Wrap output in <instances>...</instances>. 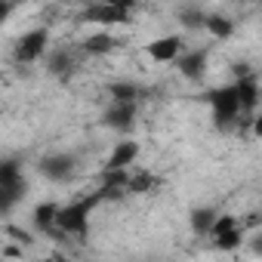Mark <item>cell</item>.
Masks as SVG:
<instances>
[{
    "instance_id": "3957f363",
    "label": "cell",
    "mask_w": 262,
    "mask_h": 262,
    "mask_svg": "<svg viewBox=\"0 0 262 262\" xmlns=\"http://www.w3.org/2000/svg\"><path fill=\"white\" fill-rule=\"evenodd\" d=\"M129 13H133V4H123V0H105V4L86 7L83 19L96 22V25H123V22H129Z\"/></svg>"
},
{
    "instance_id": "8fae6325",
    "label": "cell",
    "mask_w": 262,
    "mask_h": 262,
    "mask_svg": "<svg viewBox=\"0 0 262 262\" xmlns=\"http://www.w3.org/2000/svg\"><path fill=\"white\" fill-rule=\"evenodd\" d=\"M136 120V105H111L105 111V123L114 129H129Z\"/></svg>"
},
{
    "instance_id": "277c9868",
    "label": "cell",
    "mask_w": 262,
    "mask_h": 262,
    "mask_svg": "<svg viewBox=\"0 0 262 262\" xmlns=\"http://www.w3.org/2000/svg\"><path fill=\"white\" fill-rule=\"evenodd\" d=\"M210 108H213V117H216L219 126H231L241 117V105H237V96H234V83L213 90L210 93Z\"/></svg>"
},
{
    "instance_id": "6da1fadb",
    "label": "cell",
    "mask_w": 262,
    "mask_h": 262,
    "mask_svg": "<svg viewBox=\"0 0 262 262\" xmlns=\"http://www.w3.org/2000/svg\"><path fill=\"white\" fill-rule=\"evenodd\" d=\"M99 207V198L90 194V198H80V201H68V204H59L56 210V234H71V237H83L86 228H90V216L93 210Z\"/></svg>"
},
{
    "instance_id": "cb8c5ba5",
    "label": "cell",
    "mask_w": 262,
    "mask_h": 262,
    "mask_svg": "<svg viewBox=\"0 0 262 262\" xmlns=\"http://www.w3.org/2000/svg\"><path fill=\"white\" fill-rule=\"evenodd\" d=\"M50 262H71L68 256H62V253H56V256H50Z\"/></svg>"
},
{
    "instance_id": "2e32d148",
    "label": "cell",
    "mask_w": 262,
    "mask_h": 262,
    "mask_svg": "<svg viewBox=\"0 0 262 262\" xmlns=\"http://www.w3.org/2000/svg\"><path fill=\"white\" fill-rule=\"evenodd\" d=\"M117 47V40L108 34V31H99V34H90L86 37V43H83V50L86 53H93V56H102V53H111Z\"/></svg>"
},
{
    "instance_id": "5bb4252c",
    "label": "cell",
    "mask_w": 262,
    "mask_h": 262,
    "mask_svg": "<svg viewBox=\"0 0 262 262\" xmlns=\"http://www.w3.org/2000/svg\"><path fill=\"white\" fill-rule=\"evenodd\" d=\"M216 216H219V210H216V207H194V210H191V216H188L191 231H194V234H210V225L216 222Z\"/></svg>"
},
{
    "instance_id": "9c48e42d",
    "label": "cell",
    "mask_w": 262,
    "mask_h": 262,
    "mask_svg": "<svg viewBox=\"0 0 262 262\" xmlns=\"http://www.w3.org/2000/svg\"><path fill=\"white\" fill-rule=\"evenodd\" d=\"M176 62H179V71H182L185 77H191V80L204 77V71H207V53H204V50H194V53H182Z\"/></svg>"
},
{
    "instance_id": "4fadbf2b",
    "label": "cell",
    "mask_w": 262,
    "mask_h": 262,
    "mask_svg": "<svg viewBox=\"0 0 262 262\" xmlns=\"http://www.w3.org/2000/svg\"><path fill=\"white\" fill-rule=\"evenodd\" d=\"M155 173L151 170H129V179H126V188L123 191H129V194H148L151 188H155Z\"/></svg>"
},
{
    "instance_id": "ba28073f",
    "label": "cell",
    "mask_w": 262,
    "mask_h": 262,
    "mask_svg": "<svg viewBox=\"0 0 262 262\" xmlns=\"http://www.w3.org/2000/svg\"><path fill=\"white\" fill-rule=\"evenodd\" d=\"M234 96H237L241 111H253V108H256V102H259V86H256V77L244 74V77L234 83Z\"/></svg>"
},
{
    "instance_id": "52a82bcc",
    "label": "cell",
    "mask_w": 262,
    "mask_h": 262,
    "mask_svg": "<svg viewBox=\"0 0 262 262\" xmlns=\"http://www.w3.org/2000/svg\"><path fill=\"white\" fill-rule=\"evenodd\" d=\"M136 158H139V142H133V139H123V142H120V145H114V151L108 155V164H105V170H129Z\"/></svg>"
},
{
    "instance_id": "5b68a950",
    "label": "cell",
    "mask_w": 262,
    "mask_h": 262,
    "mask_svg": "<svg viewBox=\"0 0 262 262\" xmlns=\"http://www.w3.org/2000/svg\"><path fill=\"white\" fill-rule=\"evenodd\" d=\"M74 167H77V158L68 155V151H53L47 158H40V173L50 179V182H65L74 176Z\"/></svg>"
},
{
    "instance_id": "44dd1931",
    "label": "cell",
    "mask_w": 262,
    "mask_h": 262,
    "mask_svg": "<svg viewBox=\"0 0 262 262\" xmlns=\"http://www.w3.org/2000/svg\"><path fill=\"white\" fill-rule=\"evenodd\" d=\"M68 65H71V59H68L65 53H56V56H50V71H53V74H62V71H68Z\"/></svg>"
},
{
    "instance_id": "30bf717a",
    "label": "cell",
    "mask_w": 262,
    "mask_h": 262,
    "mask_svg": "<svg viewBox=\"0 0 262 262\" xmlns=\"http://www.w3.org/2000/svg\"><path fill=\"white\" fill-rule=\"evenodd\" d=\"M16 185H25L22 161L19 158H4L0 161V188H16Z\"/></svg>"
},
{
    "instance_id": "ac0fdd59",
    "label": "cell",
    "mask_w": 262,
    "mask_h": 262,
    "mask_svg": "<svg viewBox=\"0 0 262 262\" xmlns=\"http://www.w3.org/2000/svg\"><path fill=\"white\" fill-rule=\"evenodd\" d=\"M22 194H25V185H16V188H0V216L10 213V210L22 201Z\"/></svg>"
},
{
    "instance_id": "9a60e30c",
    "label": "cell",
    "mask_w": 262,
    "mask_h": 262,
    "mask_svg": "<svg viewBox=\"0 0 262 262\" xmlns=\"http://www.w3.org/2000/svg\"><path fill=\"white\" fill-rule=\"evenodd\" d=\"M139 86L136 83H111V105H136Z\"/></svg>"
},
{
    "instance_id": "7c38bea8",
    "label": "cell",
    "mask_w": 262,
    "mask_h": 262,
    "mask_svg": "<svg viewBox=\"0 0 262 262\" xmlns=\"http://www.w3.org/2000/svg\"><path fill=\"white\" fill-rule=\"evenodd\" d=\"M56 210H59L56 201H43V204H37L34 213H31L34 228H40V231H53V234H56Z\"/></svg>"
},
{
    "instance_id": "7402d4cb",
    "label": "cell",
    "mask_w": 262,
    "mask_h": 262,
    "mask_svg": "<svg viewBox=\"0 0 262 262\" xmlns=\"http://www.w3.org/2000/svg\"><path fill=\"white\" fill-rule=\"evenodd\" d=\"M4 256H7V259H22V247H19V244H7Z\"/></svg>"
},
{
    "instance_id": "7a4b0ae2",
    "label": "cell",
    "mask_w": 262,
    "mask_h": 262,
    "mask_svg": "<svg viewBox=\"0 0 262 262\" xmlns=\"http://www.w3.org/2000/svg\"><path fill=\"white\" fill-rule=\"evenodd\" d=\"M47 47H50V28H31V31H25L19 40H16V62L19 65H31V62H37V59H43L47 56Z\"/></svg>"
},
{
    "instance_id": "e0dca14e",
    "label": "cell",
    "mask_w": 262,
    "mask_h": 262,
    "mask_svg": "<svg viewBox=\"0 0 262 262\" xmlns=\"http://www.w3.org/2000/svg\"><path fill=\"white\" fill-rule=\"evenodd\" d=\"M204 25H207V31H210L213 37H219V40H225V37L234 34V25H231V19H225V16H207Z\"/></svg>"
},
{
    "instance_id": "d4e9b609",
    "label": "cell",
    "mask_w": 262,
    "mask_h": 262,
    "mask_svg": "<svg viewBox=\"0 0 262 262\" xmlns=\"http://www.w3.org/2000/svg\"><path fill=\"white\" fill-rule=\"evenodd\" d=\"M28 262H50V259H28Z\"/></svg>"
},
{
    "instance_id": "d6986e66",
    "label": "cell",
    "mask_w": 262,
    "mask_h": 262,
    "mask_svg": "<svg viewBox=\"0 0 262 262\" xmlns=\"http://www.w3.org/2000/svg\"><path fill=\"white\" fill-rule=\"evenodd\" d=\"M234 228H241V225H237V219H234L231 213H219V216H216V222L210 225V237H219V234L234 231Z\"/></svg>"
},
{
    "instance_id": "8992f818",
    "label": "cell",
    "mask_w": 262,
    "mask_h": 262,
    "mask_svg": "<svg viewBox=\"0 0 262 262\" xmlns=\"http://www.w3.org/2000/svg\"><path fill=\"white\" fill-rule=\"evenodd\" d=\"M148 59L151 62H176L182 56V37L179 34H164V37H155L148 47H145Z\"/></svg>"
},
{
    "instance_id": "ffe728a7",
    "label": "cell",
    "mask_w": 262,
    "mask_h": 262,
    "mask_svg": "<svg viewBox=\"0 0 262 262\" xmlns=\"http://www.w3.org/2000/svg\"><path fill=\"white\" fill-rule=\"evenodd\" d=\"M241 241H244V231H241V228H234V231H225V234H219V237H213V244H216V250H222V253H228V250H234V247H241Z\"/></svg>"
},
{
    "instance_id": "603a6c76",
    "label": "cell",
    "mask_w": 262,
    "mask_h": 262,
    "mask_svg": "<svg viewBox=\"0 0 262 262\" xmlns=\"http://www.w3.org/2000/svg\"><path fill=\"white\" fill-rule=\"evenodd\" d=\"M10 13H13V4H7V0H0V25H4V22L10 19Z\"/></svg>"
}]
</instances>
